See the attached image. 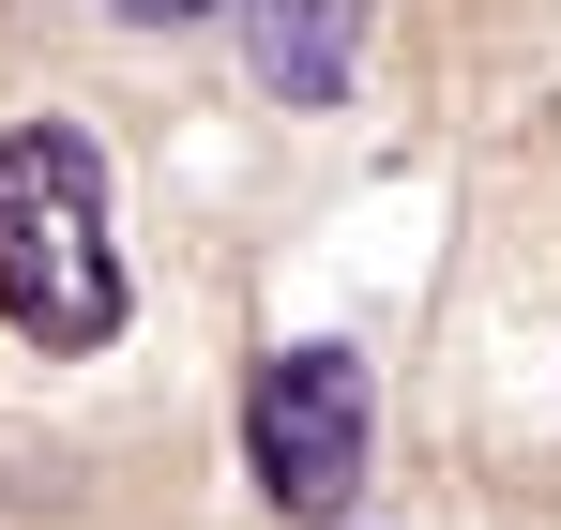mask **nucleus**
Listing matches in <instances>:
<instances>
[{
	"instance_id": "1",
	"label": "nucleus",
	"mask_w": 561,
	"mask_h": 530,
	"mask_svg": "<svg viewBox=\"0 0 561 530\" xmlns=\"http://www.w3.org/2000/svg\"><path fill=\"white\" fill-rule=\"evenodd\" d=\"M122 228H106V152L77 122H15L0 137V319L31 349H122Z\"/></svg>"
},
{
	"instance_id": "2",
	"label": "nucleus",
	"mask_w": 561,
	"mask_h": 530,
	"mask_svg": "<svg viewBox=\"0 0 561 530\" xmlns=\"http://www.w3.org/2000/svg\"><path fill=\"white\" fill-rule=\"evenodd\" d=\"M243 440H259V500H274V516H350L365 440H379L365 349H334V334L274 349V364H259V394H243Z\"/></svg>"
},
{
	"instance_id": "3",
	"label": "nucleus",
	"mask_w": 561,
	"mask_h": 530,
	"mask_svg": "<svg viewBox=\"0 0 561 530\" xmlns=\"http://www.w3.org/2000/svg\"><path fill=\"white\" fill-rule=\"evenodd\" d=\"M243 15V77L274 106H350V61H365V0H228Z\"/></svg>"
},
{
	"instance_id": "4",
	"label": "nucleus",
	"mask_w": 561,
	"mask_h": 530,
	"mask_svg": "<svg viewBox=\"0 0 561 530\" xmlns=\"http://www.w3.org/2000/svg\"><path fill=\"white\" fill-rule=\"evenodd\" d=\"M106 15H137V31H183V15H213V0H106Z\"/></svg>"
}]
</instances>
